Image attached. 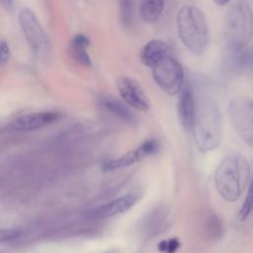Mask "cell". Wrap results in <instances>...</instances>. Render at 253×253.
<instances>
[{"instance_id": "6da1fadb", "label": "cell", "mask_w": 253, "mask_h": 253, "mask_svg": "<svg viewBox=\"0 0 253 253\" xmlns=\"http://www.w3.org/2000/svg\"><path fill=\"white\" fill-rule=\"evenodd\" d=\"M191 130L199 151L206 153L219 147L222 139L221 116L213 102L195 99V113Z\"/></svg>"}, {"instance_id": "7a4b0ae2", "label": "cell", "mask_w": 253, "mask_h": 253, "mask_svg": "<svg viewBox=\"0 0 253 253\" xmlns=\"http://www.w3.org/2000/svg\"><path fill=\"white\" fill-rule=\"evenodd\" d=\"M250 178V165L241 154L227 155L217 166L214 184L219 195L226 201L239 199Z\"/></svg>"}, {"instance_id": "3957f363", "label": "cell", "mask_w": 253, "mask_h": 253, "mask_svg": "<svg viewBox=\"0 0 253 253\" xmlns=\"http://www.w3.org/2000/svg\"><path fill=\"white\" fill-rule=\"evenodd\" d=\"M181 42L196 55H202L209 45V27L205 14L197 7L184 6L177 14Z\"/></svg>"}, {"instance_id": "277c9868", "label": "cell", "mask_w": 253, "mask_h": 253, "mask_svg": "<svg viewBox=\"0 0 253 253\" xmlns=\"http://www.w3.org/2000/svg\"><path fill=\"white\" fill-rule=\"evenodd\" d=\"M224 35L228 48L234 54L244 52L253 35V13L245 1L235 3L225 17Z\"/></svg>"}, {"instance_id": "5b68a950", "label": "cell", "mask_w": 253, "mask_h": 253, "mask_svg": "<svg viewBox=\"0 0 253 253\" xmlns=\"http://www.w3.org/2000/svg\"><path fill=\"white\" fill-rule=\"evenodd\" d=\"M152 76L161 90L172 96L182 88L184 71L180 62L168 55L152 67Z\"/></svg>"}, {"instance_id": "8992f818", "label": "cell", "mask_w": 253, "mask_h": 253, "mask_svg": "<svg viewBox=\"0 0 253 253\" xmlns=\"http://www.w3.org/2000/svg\"><path fill=\"white\" fill-rule=\"evenodd\" d=\"M228 113L238 135L253 147V100L244 97L233 99Z\"/></svg>"}, {"instance_id": "52a82bcc", "label": "cell", "mask_w": 253, "mask_h": 253, "mask_svg": "<svg viewBox=\"0 0 253 253\" xmlns=\"http://www.w3.org/2000/svg\"><path fill=\"white\" fill-rule=\"evenodd\" d=\"M19 22L34 53L39 57L45 56L49 50V42L34 12L23 8L19 13Z\"/></svg>"}, {"instance_id": "ba28073f", "label": "cell", "mask_w": 253, "mask_h": 253, "mask_svg": "<svg viewBox=\"0 0 253 253\" xmlns=\"http://www.w3.org/2000/svg\"><path fill=\"white\" fill-rule=\"evenodd\" d=\"M117 87L126 104L140 111H147L149 109V100L140 84L134 78L121 76L117 80Z\"/></svg>"}, {"instance_id": "9c48e42d", "label": "cell", "mask_w": 253, "mask_h": 253, "mask_svg": "<svg viewBox=\"0 0 253 253\" xmlns=\"http://www.w3.org/2000/svg\"><path fill=\"white\" fill-rule=\"evenodd\" d=\"M159 149V143L156 139H147L142 144H140L136 149L127 152L126 154L113 160L106 161L103 165L105 171L117 170L119 168H124L130 166L143 158L155 154Z\"/></svg>"}, {"instance_id": "30bf717a", "label": "cell", "mask_w": 253, "mask_h": 253, "mask_svg": "<svg viewBox=\"0 0 253 253\" xmlns=\"http://www.w3.org/2000/svg\"><path fill=\"white\" fill-rule=\"evenodd\" d=\"M139 198L138 192H131L122 196L108 204L97 207L86 212L87 217L91 219H102L112 217L114 215L126 212L137 202Z\"/></svg>"}, {"instance_id": "8fae6325", "label": "cell", "mask_w": 253, "mask_h": 253, "mask_svg": "<svg viewBox=\"0 0 253 253\" xmlns=\"http://www.w3.org/2000/svg\"><path fill=\"white\" fill-rule=\"evenodd\" d=\"M59 114L55 112H40L20 116L10 123V126L17 130H34L56 122Z\"/></svg>"}, {"instance_id": "7c38bea8", "label": "cell", "mask_w": 253, "mask_h": 253, "mask_svg": "<svg viewBox=\"0 0 253 253\" xmlns=\"http://www.w3.org/2000/svg\"><path fill=\"white\" fill-rule=\"evenodd\" d=\"M195 113V96L190 86L184 87L179 96L178 101V116L185 129L190 130L193 125Z\"/></svg>"}, {"instance_id": "4fadbf2b", "label": "cell", "mask_w": 253, "mask_h": 253, "mask_svg": "<svg viewBox=\"0 0 253 253\" xmlns=\"http://www.w3.org/2000/svg\"><path fill=\"white\" fill-rule=\"evenodd\" d=\"M170 46L163 41L153 40L148 42L140 51V59L146 66L153 67L166 56L170 55Z\"/></svg>"}, {"instance_id": "5bb4252c", "label": "cell", "mask_w": 253, "mask_h": 253, "mask_svg": "<svg viewBox=\"0 0 253 253\" xmlns=\"http://www.w3.org/2000/svg\"><path fill=\"white\" fill-rule=\"evenodd\" d=\"M169 214V210L165 206H158L152 209L143 218L141 228L146 236H152L157 233L164 225Z\"/></svg>"}, {"instance_id": "9a60e30c", "label": "cell", "mask_w": 253, "mask_h": 253, "mask_svg": "<svg viewBox=\"0 0 253 253\" xmlns=\"http://www.w3.org/2000/svg\"><path fill=\"white\" fill-rule=\"evenodd\" d=\"M101 104L108 112L122 122L128 125H133L136 123L135 115L119 100L112 97H103L101 99Z\"/></svg>"}, {"instance_id": "2e32d148", "label": "cell", "mask_w": 253, "mask_h": 253, "mask_svg": "<svg viewBox=\"0 0 253 253\" xmlns=\"http://www.w3.org/2000/svg\"><path fill=\"white\" fill-rule=\"evenodd\" d=\"M89 39L84 35H76L70 43V54L74 60L79 64L84 66H91L92 61L87 52V47L89 46Z\"/></svg>"}, {"instance_id": "e0dca14e", "label": "cell", "mask_w": 253, "mask_h": 253, "mask_svg": "<svg viewBox=\"0 0 253 253\" xmlns=\"http://www.w3.org/2000/svg\"><path fill=\"white\" fill-rule=\"evenodd\" d=\"M165 5V0H141L139 15L146 23L153 24L160 18Z\"/></svg>"}, {"instance_id": "ac0fdd59", "label": "cell", "mask_w": 253, "mask_h": 253, "mask_svg": "<svg viewBox=\"0 0 253 253\" xmlns=\"http://www.w3.org/2000/svg\"><path fill=\"white\" fill-rule=\"evenodd\" d=\"M120 7V17L125 27H131L134 23L135 0H118Z\"/></svg>"}, {"instance_id": "d6986e66", "label": "cell", "mask_w": 253, "mask_h": 253, "mask_svg": "<svg viewBox=\"0 0 253 253\" xmlns=\"http://www.w3.org/2000/svg\"><path fill=\"white\" fill-rule=\"evenodd\" d=\"M252 211H253V178L250 182L246 199L243 203V206L241 207V209L239 211L238 219L239 220H245L250 215Z\"/></svg>"}, {"instance_id": "ffe728a7", "label": "cell", "mask_w": 253, "mask_h": 253, "mask_svg": "<svg viewBox=\"0 0 253 253\" xmlns=\"http://www.w3.org/2000/svg\"><path fill=\"white\" fill-rule=\"evenodd\" d=\"M221 222L215 215H210L207 220V232L211 238H218L221 234Z\"/></svg>"}, {"instance_id": "44dd1931", "label": "cell", "mask_w": 253, "mask_h": 253, "mask_svg": "<svg viewBox=\"0 0 253 253\" xmlns=\"http://www.w3.org/2000/svg\"><path fill=\"white\" fill-rule=\"evenodd\" d=\"M179 245H180L179 241L177 239L173 238V239L161 241L158 244V249H159V251L164 252V253H174L179 248Z\"/></svg>"}, {"instance_id": "7402d4cb", "label": "cell", "mask_w": 253, "mask_h": 253, "mask_svg": "<svg viewBox=\"0 0 253 253\" xmlns=\"http://www.w3.org/2000/svg\"><path fill=\"white\" fill-rule=\"evenodd\" d=\"M20 232L14 228H0V243L13 240L18 237Z\"/></svg>"}, {"instance_id": "603a6c76", "label": "cell", "mask_w": 253, "mask_h": 253, "mask_svg": "<svg viewBox=\"0 0 253 253\" xmlns=\"http://www.w3.org/2000/svg\"><path fill=\"white\" fill-rule=\"evenodd\" d=\"M9 55H10L9 44L5 40L0 39V66L4 65L8 61Z\"/></svg>"}, {"instance_id": "cb8c5ba5", "label": "cell", "mask_w": 253, "mask_h": 253, "mask_svg": "<svg viewBox=\"0 0 253 253\" xmlns=\"http://www.w3.org/2000/svg\"><path fill=\"white\" fill-rule=\"evenodd\" d=\"M0 4L5 8L9 9L12 6V0H0Z\"/></svg>"}, {"instance_id": "d4e9b609", "label": "cell", "mask_w": 253, "mask_h": 253, "mask_svg": "<svg viewBox=\"0 0 253 253\" xmlns=\"http://www.w3.org/2000/svg\"><path fill=\"white\" fill-rule=\"evenodd\" d=\"M216 4H218V5H224V4H226L229 0H213Z\"/></svg>"}]
</instances>
